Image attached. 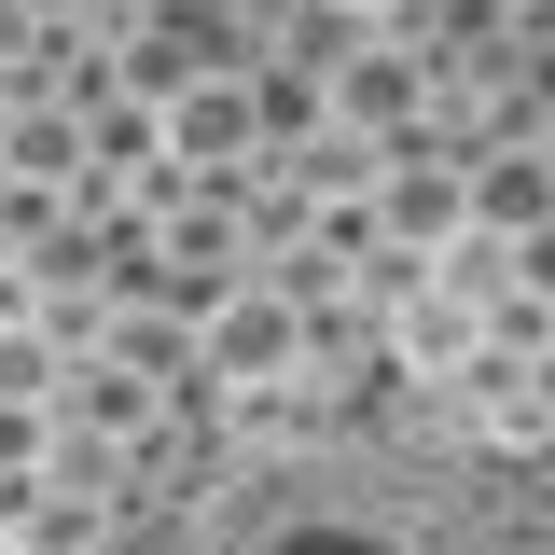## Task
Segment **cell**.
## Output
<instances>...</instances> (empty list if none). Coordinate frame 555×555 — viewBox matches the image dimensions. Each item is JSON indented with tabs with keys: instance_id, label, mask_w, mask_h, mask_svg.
Returning <instances> with one entry per match:
<instances>
[{
	"instance_id": "1",
	"label": "cell",
	"mask_w": 555,
	"mask_h": 555,
	"mask_svg": "<svg viewBox=\"0 0 555 555\" xmlns=\"http://www.w3.org/2000/svg\"><path fill=\"white\" fill-rule=\"evenodd\" d=\"M167 555H555V486L444 430H320L195 500Z\"/></svg>"
}]
</instances>
